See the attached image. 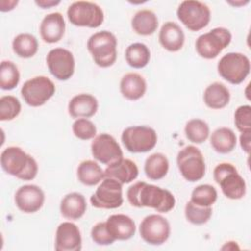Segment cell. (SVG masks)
<instances>
[{
  "label": "cell",
  "instance_id": "6da1fadb",
  "mask_svg": "<svg viewBox=\"0 0 251 251\" xmlns=\"http://www.w3.org/2000/svg\"><path fill=\"white\" fill-rule=\"evenodd\" d=\"M126 198L133 207L153 208L160 213H168L176 205V198L170 190L145 181H137L130 185L126 191Z\"/></svg>",
  "mask_w": 251,
  "mask_h": 251
},
{
  "label": "cell",
  "instance_id": "7a4b0ae2",
  "mask_svg": "<svg viewBox=\"0 0 251 251\" xmlns=\"http://www.w3.org/2000/svg\"><path fill=\"white\" fill-rule=\"evenodd\" d=\"M0 164L6 174L22 180H32L38 173L35 159L18 146L5 148L0 156Z\"/></svg>",
  "mask_w": 251,
  "mask_h": 251
},
{
  "label": "cell",
  "instance_id": "3957f363",
  "mask_svg": "<svg viewBox=\"0 0 251 251\" xmlns=\"http://www.w3.org/2000/svg\"><path fill=\"white\" fill-rule=\"evenodd\" d=\"M117 38L112 32L101 30L88 38L86 47L98 67L109 68L117 60Z\"/></svg>",
  "mask_w": 251,
  "mask_h": 251
},
{
  "label": "cell",
  "instance_id": "277c9868",
  "mask_svg": "<svg viewBox=\"0 0 251 251\" xmlns=\"http://www.w3.org/2000/svg\"><path fill=\"white\" fill-rule=\"evenodd\" d=\"M213 176L226 198L238 200L244 197L246 193L245 180L232 164L220 163L215 167Z\"/></svg>",
  "mask_w": 251,
  "mask_h": 251
},
{
  "label": "cell",
  "instance_id": "5b68a950",
  "mask_svg": "<svg viewBox=\"0 0 251 251\" xmlns=\"http://www.w3.org/2000/svg\"><path fill=\"white\" fill-rule=\"evenodd\" d=\"M176 165L182 177L190 182L202 179L206 173V164L202 152L193 145L184 146L176 156Z\"/></svg>",
  "mask_w": 251,
  "mask_h": 251
},
{
  "label": "cell",
  "instance_id": "8992f818",
  "mask_svg": "<svg viewBox=\"0 0 251 251\" xmlns=\"http://www.w3.org/2000/svg\"><path fill=\"white\" fill-rule=\"evenodd\" d=\"M219 75L231 84H240L250 73L249 58L239 52L224 55L217 65Z\"/></svg>",
  "mask_w": 251,
  "mask_h": 251
},
{
  "label": "cell",
  "instance_id": "52a82bcc",
  "mask_svg": "<svg viewBox=\"0 0 251 251\" xmlns=\"http://www.w3.org/2000/svg\"><path fill=\"white\" fill-rule=\"evenodd\" d=\"M125 148L130 153H145L152 150L158 140L157 132L148 126H131L121 135Z\"/></svg>",
  "mask_w": 251,
  "mask_h": 251
},
{
  "label": "cell",
  "instance_id": "ba28073f",
  "mask_svg": "<svg viewBox=\"0 0 251 251\" xmlns=\"http://www.w3.org/2000/svg\"><path fill=\"white\" fill-rule=\"evenodd\" d=\"M70 23L75 26L96 28L104 21V13L99 5L90 1H75L67 10Z\"/></svg>",
  "mask_w": 251,
  "mask_h": 251
},
{
  "label": "cell",
  "instance_id": "9c48e42d",
  "mask_svg": "<svg viewBox=\"0 0 251 251\" xmlns=\"http://www.w3.org/2000/svg\"><path fill=\"white\" fill-rule=\"evenodd\" d=\"M231 38V33L227 28L215 27L198 36L195 41L196 52L204 59H215L229 45Z\"/></svg>",
  "mask_w": 251,
  "mask_h": 251
},
{
  "label": "cell",
  "instance_id": "30bf717a",
  "mask_svg": "<svg viewBox=\"0 0 251 251\" xmlns=\"http://www.w3.org/2000/svg\"><path fill=\"white\" fill-rule=\"evenodd\" d=\"M177 19L191 31L206 27L211 20V11L203 2L197 0L182 1L176 10Z\"/></svg>",
  "mask_w": 251,
  "mask_h": 251
},
{
  "label": "cell",
  "instance_id": "8fae6325",
  "mask_svg": "<svg viewBox=\"0 0 251 251\" xmlns=\"http://www.w3.org/2000/svg\"><path fill=\"white\" fill-rule=\"evenodd\" d=\"M56 87L54 82L44 75H37L27 79L21 88L24 101L30 107L44 105L54 94Z\"/></svg>",
  "mask_w": 251,
  "mask_h": 251
},
{
  "label": "cell",
  "instance_id": "7c38bea8",
  "mask_svg": "<svg viewBox=\"0 0 251 251\" xmlns=\"http://www.w3.org/2000/svg\"><path fill=\"white\" fill-rule=\"evenodd\" d=\"M123 202V184L110 177H104L90 196L91 205L98 209H116L121 207Z\"/></svg>",
  "mask_w": 251,
  "mask_h": 251
},
{
  "label": "cell",
  "instance_id": "4fadbf2b",
  "mask_svg": "<svg viewBox=\"0 0 251 251\" xmlns=\"http://www.w3.org/2000/svg\"><path fill=\"white\" fill-rule=\"evenodd\" d=\"M140 237L150 245H162L171 234V226L166 218L158 214L146 216L139 225Z\"/></svg>",
  "mask_w": 251,
  "mask_h": 251
},
{
  "label": "cell",
  "instance_id": "5bb4252c",
  "mask_svg": "<svg viewBox=\"0 0 251 251\" xmlns=\"http://www.w3.org/2000/svg\"><path fill=\"white\" fill-rule=\"evenodd\" d=\"M46 64L50 74L58 80H68L75 73L74 55L66 48L51 49L46 56Z\"/></svg>",
  "mask_w": 251,
  "mask_h": 251
},
{
  "label": "cell",
  "instance_id": "9a60e30c",
  "mask_svg": "<svg viewBox=\"0 0 251 251\" xmlns=\"http://www.w3.org/2000/svg\"><path fill=\"white\" fill-rule=\"evenodd\" d=\"M90 148L94 159L107 166L123 158V151L120 144L109 133L96 135L91 142Z\"/></svg>",
  "mask_w": 251,
  "mask_h": 251
},
{
  "label": "cell",
  "instance_id": "2e32d148",
  "mask_svg": "<svg viewBox=\"0 0 251 251\" xmlns=\"http://www.w3.org/2000/svg\"><path fill=\"white\" fill-rule=\"evenodd\" d=\"M14 199L20 211L25 214H32L42 208L45 194L38 185L25 184L18 188Z\"/></svg>",
  "mask_w": 251,
  "mask_h": 251
},
{
  "label": "cell",
  "instance_id": "e0dca14e",
  "mask_svg": "<svg viewBox=\"0 0 251 251\" xmlns=\"http://www.w3.org/2000/svg\"><path fill=\"white\" fill-rule=\"evenodd\" d=\"M82 238L78 226L72 222L61 223L55 234V250L80 251Z\"/></svg>",
  "mask_w": 251,
  "mask_h": 251
},
{
  "label": "cell",
  "instance_id": "ac0fdd59",
  "mask_svg": "<svg viewBox=\"0 0 251 251\" xmlns=\"http://www.w3.org/2000/svg\"><path fill=\"white\" fill-rule=\"evenodd\" d=\"M66 24L64 17L59 12L46 15L39 25L40 36L46 43H56L62 39L65 34Z\"/></svg>",
  "mask_w": 251,
  "mask_h": 251
},
{
  "label": "cell",
  "instance_id": "d6986e66",
  "mask_svg": "<svg viewBox=\"0 0 251 251\" xmlns=\"http://www.w3.org/2000/svg\"><path fill=\"white\" fill-rule=\"evenodd\" d=\"M106 227L115 240H128L136 231L134 221L125 214L111 215L106 221Z\"/></svg>",
  "mask_w": 251,
  "mask_h": 251
},
{
  "label": "cell",
  "instance_id": "ffe728a7",
  "mask_svg": "<svg viewBox=\"0 0 251 251\" xmlns=\"http://www.w3.org/2000/svg\"><path fill=\"white\" fill-rule=\"evenodd\" d=\"M105 177L118 180L122 184L129 183L138 176V167L130 159L122 158L110 165L104 170Z\"/></svg>",
  "mask_w": 251,
  "mask_h": 251
},
{
  "label": "cell",
  "instance_id": "44dd1931",
  "mask_svg": "<svg viewBox=\"0 0 251 251\" xmlns=\"http://www.w3.org/2000/svg\"><path fill=\"white\" fill-rule=\"evenodd\" d=\"M98 110V100L89 93H80L74 96L68 104L69 115L74 119L90 118Z\"/></svg>",
  "mask_w": 251,
  "mask_h": 251
},
{
  "label": "cell",
  "instance_id": "7402d4cb",
  "mask_svg": "<svg viewBox=\"0 0 251 251\" xmlns=\"http://www.w3.org/2000/svg\"><path fill=\"white\" fill-rule=\"evenodd\" d=\"M185 36L181 27L175 22H166L159 31V42L170 52L179 51L184 44Z\"/></svg>",
  "mask_w": 251,
  "mask_h": 251
},
{
  "label": "cell",
  "instance_id": "603a6c76",
  "mask_svg": "<svg viewBox=\"0 0 251 251\" xmlns=\"http://www.w3.org/2000/svg\"><path fill=\"white\" fill-rule=\"evenodd\" d=\"M147 89L145 78L137 73H127L120 81L121 94L127 100L135 101L143 97Z\"/></svg>",
  "mask_w": 251,
  "mask_h": 251
},
{
  "label": "cell",
  "instance_id": "cb8c5ba5",
  "mask_svg": "<svg viewBox=\"0 0 251 251\" xmlns=\"http://www.w3.org/2000/svg\"><path fill=\"white\" fill-rule=\"evenodd\" d=\"M87 204L84 196L78 192H71L66 194L60 203L61 215L71 221L80 219L86 212Z\"/></svg>",
  "mask_w": 251,
  "mask_h": 251
},
{
  "label": "cell",
  "instance_id": "d4e9b609",
  "mask_svg": "<svg viewBox=\"0 0 251 251\" xmlns=\"http://www.w3.org/2000/svg\"><path fill=\"white\" fill-rule=\"evenodd\" d=\"M230 100L228 88L222 82H213L209 84L203 93V101L205 105L214 110L225 108Z\"/></svg>",
  "mask_w": 251,
  "mask_h": 251
},
{
  "label": "cell",
  "instance_id": "484cf974",
  "mask_svg": "<svg viewBox=\"0 0 251 251\" xmlns=\"http://www.w3.org/2000/svg\"><path fill=\"white\" fill-rule=\"evenodd\" d=\"M237 138L234 131L226 126L215 129L210 136L212 148L220 154L230 153L236 146Z\"/></svg>",
  "mask_w": 251,
  "mask_h": 251
},
{
  "label": "cell",
  "instance_id": "4316f807",
  "mask_svg": "<svg viewBox=\"0 0 251 251\" xmlns=\"http://www.w3.org/2000/svg\"><path fill=\"white\" fill-rule=\"evenodd\" d=\"M158 18L156 14L147 9L139 10L131 19V27L139 35L147 36L153 34L158 28Z\"/></svg>",
  "mask_w": 251,
  "mask_h": 251
},
{
  "label": "cell",
  "instance_id": "83f0119b",
  "mask_svg": "<svg viewBox=\"0 0 251 251\" xmlns=\"http://www.w3.org/2000/svg\"><path fill=\"white\" fill-rule=\"evenodd\" d=\"M76 176L79 182L86 186H94L105 177L104 170L93 160H84L79 163L76 170Z\"/></svg>",
  "mask_w": 251,
  "mask_h": 251
},
{
  "label": "cell",
  "instance_id": "f1b7e54d",
  "mask_svg": "<svg viewBox=\"0 0 251 251\" xmlns=\"http://www.w3.org/2000/svg\"><path fill=\"white\" fill-rule=\"evenodd\" d=\"M169 171V160L163 153H153L146 158L144 173L151 180H159L165 177Z\"/></svg>",
  "mask_w": 251,
  "mask_h": 251
},
{
  "label": "cell",
  "instance_id": "f546056e",
  "mask_svg": "<svg viewBox=\"0 0 251 251\" xmlns=\"http://www.w3.org/2000/svg\"><path fill=\"white\" fill-rule=\"evenodd\" d=\"M150 50L148 46L141 42H135L128 45L125 52V58L128 66L133 69H142L150 61Z\"/></svg>",
  "mask_w": 251,
  "mask_h": 251
},
{
  "label": "cell",
  "instance_id": "4dcf8cb0",
  "mask_svg": "<svg viewBox=\"0 0 251 251\" xmlns=\"http://www.w3.org/2000/svg\"><path fill=\"white\" fill-rule=\"evenodd\" d=\"M12 48L18 57L24 59L31 58L38 51V41L31 33H20L13 39Z\"/></svg>",
  "mask_w": 251,
  "mask_h": 251
},
{
  "label": "cell",
  "instance_id": "1f68e13d",
  "mask_svg": "<svg viewBox=\"0 0 251 251\" xmlns=\"http://www.w3.org/2000/svg\"><path fill=\"white\" fill-rule=\"evenodd\" d=\"M184 133L190 142L200 144L209 137L210 127L204 120L191 119L185 124Z\"/></svg>",
  "mask_w": 251,
  "mask_h": 251
},
{
  "label": "cell",
  "instance_id": "d6a6232c",
  "mask_svg": "<svg viewBox=\"0 0 251 251\" xmlns=\"http://www.w3.org/2000/svg\"><path fill=\"white\" fill-rule=\"evenodd\" d=\"M20 82V72L12 61H2L0 66V87L3 90H12Z\"/></svg>",
  "mask_w": 251,
  "mask_h": 251
},
{
  "label": "cell",
  "instance_id": "836d02e7",
  "mask_svg": "<svg viewBox=\"0 0 251 251\" xmlns=\"http://www.w3.org/2000/svg\"><path fill=\"white\" fill-rule=\"evenodd\" d=\"M217 198L218 192L213 185L200 184L192 190L190 201L198 206L211 207L217 201Z\"/></svg>",
  "mask_w": 251,
  "mask_h": 251
},
{
  "label": "cell",
  "instance_id": "e575fe53",
  "mask_svg": "<svg viewBox=\"0 0 251 251\" xmlns=\"http://www.w3.org/2000/svg\"><path fill=\"white\" fill-rule=\"evenodd\" d=\"M213 211L211 207H202L188 201L184 207V216L192 225L201 226L206 224L212 217Z\"/></svg>",
  "mask_w": 251,
  "mask_h": 251
},
{
  "label": "cell",
  "instance_id": "d590c367",
  "mask_svg": "<svg viewBox=\"0 0 251 251\" xmlns=\"http://www.w3.org/2000/svg\"><path fill=\"white\" fill-rule=\"evenodd\" d=\"M22 110L20 100L13 95H4L0 98V121H12Z\"/></svg>",
  "mask_w": 251,
  "mask_h": 251
},
{
  "label": "cell",
  "instance_id": "8d00e7d4",
  "mask_svg": "<svg viewBox=\"0 0 251 251\" xmlns=\"http://www.w3.org/2000/svg\"><path fill=\"white\" fill-rule=\"evenodd\" d=\"M75 136L81 140H89L96 136L97 128L93 122L86 118L76 119L72 126Z\"/></svg>",
  "mask_w": 251,
  "mask_h": 251
},
{
  "label": "cell",
  "instance_id": "74e56055",
  "mask_svg": "<svg viewBox=\"0 0 251 251\" xmlns=\"http://www.w3.org/2000/svg\"><path fill=\"white\" fill-rule=\"evenodd\" d=\"M234 124L240 132L251 131V107L241 105L234 112Z\"/></svg>",
  "mask_w": 251,
  "mask_h": 251
},
{
  "label": "cell",
  "instance_id": "f35d334b",
  "mask_svg": "<svg viewBox=\"0 0 251 251\" xmlns=\"http://www.w3.org/2000/svg\"><path fill=\"white\" fill-rule=\"evenodd\" d=\"M90 235L94 243H96L97 245L107 246L113 244L116 241L109 233L106 227V222H99L94 225L91 228Z\"/></svg>",
  "mask_w": 251,
  "mask_h": 251
},
{
  "label": "cell",
  "instance_id": "ab89813d",
  "mask_svg": "<svg viewBox=\"0 0 251 251\" xmlns=\"http://www.w3.org/2000/svg\"><path fill=\"white\" fill-rule=\"evenodd\" d=\"M250 137H251V131L247 132H241L240 137H239V142L242 150L249 154L250 152Z\"/></svg>",
  "mask_w": 251,
  "mask_h": 251
},
{
  "label": "cell",
  "instance_id": "60d3db41",
  "mask_svg": "<svg viewBox=\"0 0 251 251\" xmlns=\"http://www.w3.org/2000/svg\"><path fill=\"white\" fill-rule=\"evenodd\" d=\"M18 1H1L0 2V11L1 12H9L12 11L17 5H18Z\"/></svg>",
  "mask_w": 251,
  "mask_h": 251
},
{
  "label": "cell",
  "instance_id": "b9f144b4",
  "mask_svg": "<svg viewBox=\"0 0 251 251\" xmlns=\"http://www.w3.org/2000/svg\"><path fill=\"white\" fill-rule=\"evenodd\" d=\"M35 4L40 7L41 9H49L53 6H57L60 4V1H54V0H36Z\"/></svg>",
  "mask_w": 251,
  "mask_h": 251
},
{
  "label": "cell",
  "instance_id": "7bdbcfd3",
  "mask_svg": "<svg viewBox=\"0 0 251 251\" xmlns=\"http://www.w3.org/2000/svg\"><path fill=\"white\" fill-rule=\"evenodd\" d=\"M229 4L233 5V6H242V5H245V4H248L249 1L246 0V1H240V2H232V1H228Z\"/></svg>",
  "mask_w": 251,
  "mask_h": 251
}]
</instances>
